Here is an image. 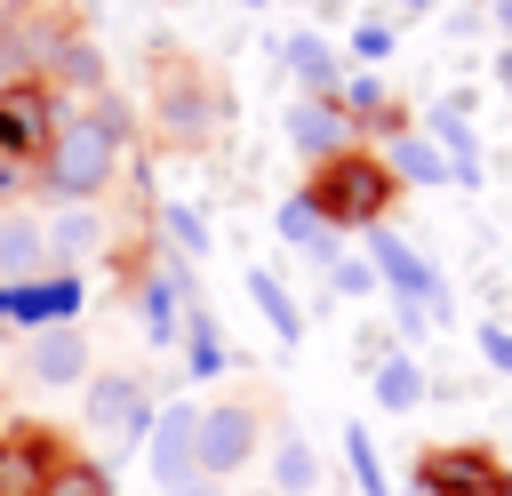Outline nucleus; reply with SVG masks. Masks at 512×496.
<instances>
[{
    "mask_svg": "<svg viewBox=\"0 0 512 496\" xmlns=\"http://www.w3.org/2000/svg\"><path fill=\"white\" fill-rule=\"evenodd\" d=\"M384 192H392V168H384V160L336 152L304 200L320 208V224H368V232H376V216H384Z\"/></svg>",
    "mask_w": 512,
    "mask_h": 496,
    "instance_id": "1",
    "label": "nucleus"
},
{
    "mask_svg": "<svg viewBox=\"0 0 512 496\" xmlns=\"http://www.w3.org/2000/svg\"><path fill=\"white\" fill-rule=\"evenodd\" d=\"M112 160H120V136L104 120H64L56 144H48V184L64 200H96L104 176H112Z\"/></svg>",
    "mask_w": 512,
    "mask_h": 496,
    "instance_id": "2",
    "label": "nucleus"
},
{
    "mask_svg": "<svg viewBox=\"0 0 512 496\" xmlns=\"http://www.w3.org/2000/svg\"><path fill=\"white\" fill-rule=\"evenodd\" d=\"M368 264L384 272V288H392L400 304L448 312V280H440V272H432V264H424V256H416V248H408L400 232H384V224H376V232H368Z\"/></svg>",
    "mask_w": 512,
    "mask_h": 496,
    "instance_id": "3",
    "label": "nucleus"
},
{
    "mask_svg": "<svg viewBox=\"0 0 512 496\" xmlns=\"http://www.w3.org/2000/svg\"><path fill=\"white\" fill-rule=\"evenodd\" d=\"M88 424H96L112 448H128V440H144V432H152V392H144L136 376L104 368V376L88 384Z\"/></svg>",
    "mask_w": 512,
    "mask_h": 496,
    "instance_id": "4",
    "label": "nucleus"
},
{
    "mask_svg": "<svg viewBox=\"0 0 512 496\" xmlns=\"http://www.w3.org/2000/svg\"><path fill=\"white\" fill-rule=\"evenodd\" d=\"M200 472V408L192 400H168L152 416V496L160 488H184Z\"/></svg>",
    "mask_w": 512,
    "mask_h": 496,
    "instance_id": "5",
    "label": "nucleus"
},
{
    "mask_svg": "<svg viewBox=\"0 0 512 496\" xmlns=\"http://www.w3.org/2000/svg\"><path fill=\"white\" fill-rule=\"evenodd\" d=\"M424 496H512V472L488 448H432L424 456Z\"/></svg>",
    "mask_w": 512,
    "mask_h": 496,
    "instance_id": "6",
    "label": "nucleus"
},
{
    "mask_svg": "<svg viewBox=\"0 0 512 496\" xmlns=\"http://www.w3.org/2000/svg\"><path fill=\"white\" fill-rule=\"evenodd\" d=\"M256 448V408L248 400H224V408H200V480H224L240 472Z\"/></svg>",
    "mask_w": 512,
    "mask_h": 496,
    "instance_id": "7",
    "label": "nucleus"
},
{
    "mask_svg": "<svg viewBox=\"0 0 512 496\" xmlns=\"http://www.w3.org/2000/svg\"><path fill=\"white\" fill-rule=\"evenodd\" d=\"M56 144V112H48V88L32 80H8L0 88V152L24 160V152H48Z\"/></svg>",
    "mask_w": 512,
    "mask_h": 496,
    "instance_id": "8",
    "label": "nucleus"
},
{
    "mask_svg": "<svg viewBox=\"0 0 512 496\" xmlns=\"http://www.w3.org/2000/svg\"><path fill=\"white\" fill-rule=\"evenodd\" d=\"M56 440L40 432V424H16V432H0V496H48V480H56Z\"/></svg>",
    "mask_w": 512,
    "mask_h": 496,
    "instance_id": "9",
    "label": "nucleus"
},
{
    "mask_svg": "<svg viewBox=\"0 0 512 496\" xmlns=\"http://www.w3.org/2000/svg\"><path fill=\"white\" fill-rule=\"evenodd\" d=\"M72 312H80V280H72V272L16 280V288H8V320H24V328H72Z\"/></svg>",
    "mask_w": 512,
    "mask_h": 496,
    "instance_id": "10",
    "label": "nucleus"
},
{
    "mask_svg": "<svg viewBox=\"0 0 512 496\" xmlns=\"http://www.w3.org/2000/svg\"><path fill=\"white\" fill-rule=\"evenodd\" d=\"M176 296L192 304V264H184V256H160V272H152V280H144V296H136V304H144V336H152V344H176Z\"/></svg>",
    "mask_w": 512,
    "mask_h": 496,
    "instance_id": "11",
    "label": "nucleus"
},
{
    "mask_svg": "<svg viewBox=\"0 0 512 496\" xmlns=\"http://www.w3.org/2000/svg\"><path fill=\"white\" fill-rule=\"evenodd\" d=\"M288 144L304 152V160H336L344 152V112L328 104V96H304V104H288Z\"/></svg>",
    "mask_w": 512,
    "mask_h": 496,
    "instance_id": "12",
    "label": "nucleus"
},
{
    "mask_svg": "<svg viewBox=\"0 0 512 496\" xmlns=\"http://www.w3.org/2000/svg\"><path fill=\"white\" fill-rule=\"evenodd\" d=\"M32 376H40V384L88 376V336H80V328H40V336H32Z\"/></svg>",
    "mask_w": 512,
    "mask_h": 496,
    "instance_id": "13",
    "label": "nucleus"
},
{
    "mask_svg": "<svg viewBox=\"0 0 512 496\" xmlns=\"http://www.w3.org/2000/svg\"><path fill=\"white\" fill-rule=\"evenodd\" d=\"M432 144H440V160H448V176L456 184H480V144H472V128H464V112H432Z\"/></svg>",
    "mask_w": 512,
    "mask_h": 496,
    "instance_id": "14",
    "label": "nucleus"
},
{
    "mask_svg": "<svg viewBox=\"0 0 512 496\" xmlns=\"http://www.w3.org/2000/svg\"><path fill=\"white\" fill-rule=\"evenodd\" d=\"M40 256H48V232H40L32 216H0V272L32 280V272H40Z\"/></svg>",
    "mask_w": 512,
    "mask_h": 496,
    "instance_id": "15",
    "label": "nucleus"
},
{
    "mask_svg": "<svg viewBox=\"0 0 512 496\" xmlns=\"http://www.w3.org/2000/svg\"><path fill=\"white\" fill-rule=\"evenodd\" d=\"M288 72L304 80V96H336V88H344V80H336V56H328L312 32H296V40H288Z\"/></svg>",
    "mask_w": 512,
    "mask_h": 496,
    "instance_id": "16",
    "label": "nucleus"
},
{
    "mask_svg": "<svg viewBox=\"0 0 512 496\" xmlns=\"http://www.w3.org/2000/svg\"><path fill=\"white\" fill-rule=\"evenodd\" d=\"M384 168H392V176H408V184H448V160L432 152V136H392Z\"/></svg>",
    "mask_w": 512,
    "mask_h": 496,
    "instance_id": "17",
    "label": "nucleus"
},
{
    "mask_svg": "<svg viewBox=\"0 0 512 496\" xmlns=\"http://www.w3.org/2000/svg\"><path fill=\"white\" fill-rule=\"evenodd\" d=\"M248 296H256V312H264V320H272V336H288V344H296V336H304V312H296V304H288V288H280V280H272V272H248Z\"/></svg>",
    "mask_w": 512,
    "mask_h": 496,
    "instance_id": "18",
    "label": "nucleus"
},
{
    "mask_svg": "<svg viewBox=\"0 0 512 496\" xmlns=\"http://www.w3.org/2000/svg\"><path fill=\"white\" fill-rule=\"evenodd\" d=\"M376 400H384V408H416V400H424V368H416L408 352L376 360Z\"/></svg>",
    "mask_w": 512,
    "mask_h": 496,
    "instance_id": "19",
    "label": "nucleus"
},
{
    "mask_svg": "<svg viewBox=\"0 0 512 496\" xmlns=\"http://www.w3.org/2000/svg\"><path fill=\"white\" fill-rule=\"evenodd\" d=\"M280 232H288L296 248H312V256H336V240H328V224L312 216V200H304V192H296V200L280 208Z\"/></svg>",
    "mask_w": 512,
    "mask_h": 496,
    "instance_id": "20",
    "label": "nucleus"
},
{
    "mask_svg": "<svg viewBox=\"0 0 512 496\" xmlns=\"http://www.w3.org/2000/svg\"><path fill=\"white\" fill-rule=\"evenodd\" d=\"M272 480H280V496H304V488L320 480V464H312V448H304L296 432L280 440V456H272Z\"/></svg>",
    "mask_w": 512,
    "mask_h": 496,
    "instance_id": "21",
    "label": "nucleus"
},
{
    "mask_svg": "<svg viewBox=\"0 0 512 496\" xmlns=\"http://www.w3.org/2000/svg\"><path fill=\"white\" fill-rule=\"evenodd\" d=\"M344 456H352V480H360V496H392V488H384V464H376V440H368V424H352V432H344Z\"/></svg>",
    "mask_w": 512,
    "mask_h": 496,
    "instance_id": "22",
    "label": "nucleus"
},
{
    "mask_svg": "<svg viewBox=\"0 0 512 496\" xmlns=\"http://www.w3.org/2000/svg\"><path fill=\"white\" fill-rule=\"evenodd\" d=\"M48 496H112V472H104V464L64 456V464H56V480H48Z\"/></svg>",
    "mask_w": 512,
    "mask_h": 496,
    "instance_id": "23",
    "label": "nucleus"
},
{
    "mask_svg": "<svg viewBox=\"0 0 512 496\" xmlns=\"http://www.w3.org/2000/svg\"><path fill=\"white\" fill-rule=\"evenodd\" d=\"M48 64L64 72V88H96V80H104V56H96L88 40H64V48L48 56Z\"/></svg>",
    "mask_w": 512,
    "mask_h": 496,
    "instance_id": "24",
    "label": "nucleus"
},
{
    "mask_svg": "<svg viewBox=\"0 0 512 496\" xmlns=\"http://www.w3.org/2000/svg\"><path fill=\"white\" fill-rule=\"evenodd\" d=\"M184 336H192V376H216V368H224V344H216V320H208L200 304H192V328H184Z\"/></svg>",
    "mask_w": 512,
    "mask_h": 496,
    "instance_id": "25",
    "label": "nucleus"
},
{
    "mask_svg": "<svg viewBox=\"0 0 512 496\" xmlns=\"http://www.w3.org/2000/svg\"><path fill=\"white\" fill-rule=\"evenodd\" d=\"M160 224H168V240H176L184 256H200V248H208V224H200L184 200H168V208H160Z\"/></svg>",
    "mask_w": 512,
    "mask_h": 496,
    "instance_id": "26",
    "label": "nucleus"
},
{
    "mask_svg": "<svg viewBox=\"0 0 512 496\" xmlns=\"http://www.w3.org/2000/svg\"><path fill=\"white\" fill-rule=\"evenodd\" d=\"M48 240H56V248H64V256H80V248H96V216H88V208H64V216H56V232H48Z\"/></svg>",
    "mask_w": 512,
    "mask_h": 496,
    "instance_id": "27",
    "label": "nucleus"
},
{
    "mask_svg": "<svg viewBox=\"0 0 512 496\" xmlns=\"http://www.w3.org/2000/svg\"><path fill=\"white\" fill-rule=\"evenodd\" d=\"M328 272H336V288H344V296H368V288H376V264H352V256H336Z\"/></svg>",
    "mask_w": 512,
    "mask_h": 496,
    "instance_id": "28",
    "label": "nucleus"
},
{
    "mask_svg": "<svg viewBox=\"0 0 512 496\" xmlns=\"http://www.w3.org/2000/svg\"><path fill=\"white\" fill-rule=\"evenodd\" d=\"M352 48H360V56H392V24H360Z\"/></svg>",
    "mask_w": 512,
    "mask_h": 496,
    "instance_id": "29",
    "label": "nucleus"
},
{
    "mask_svg": "<svg viewBox=\"0 0 512 496\" xmlns=\"http://www.w3.org/2000/svg\"><path fill=\"white\" fill-rule=\"evenodd\" d=\"M480 352H488L496 368H512V328H496V320H488V328H480Z\"/></svg>",
    "mask_w": 512,
    "mask_h": 496,
    "instance_id": "30",
    "label": "nucleus"
},
{
    "mask_svg": "<svg viewBox=\"0 0 512 496\" xmlns=\"http://www.w3.org/2000/svg\"><path fill=\"white\" fill-rule=\"evenodd\" d=\"M376 96H384L376 80H344V104H352V112H376Z\"/></svg>",
    "mask_w": 512,
    "mask_h": 496,
    "instance_id": "31",
    "label": "nucleus"
},
{
    "mask_svg": "<svg viewBox=\"0 0 512 496\" xmlns=\"http://www.w3.org/2000/svg\"><path fill=\"white\" fill-rule=\"evenodd\" d=\"M160 496H216V480H184V488H160Z\"/></svg>",
    "mask_w": 512,
    "mask_h": 496,
    "instance_id": "32",
    "label": "nucleus"
},
{
    "mask_svg": "<svg viewBox=\"0 0 512 496\" xmlns=\"http://www.w3.org/2000/svg\"><path fill=\"white\" fill-rule=\"evenodd\" d=\"M496 80H504V88H512V56H504V64H496Z\"/></svg>",
    "mask_w": 512,
    "mask_h": 496,
    "instance_id": "33",
    "label": "nucleus"
},
{
    "mask_svg": "<svg viewBox=\"0 0 512 496\" xmlns=\"http://www.w3.org/2000/svg\"><path fill=\"white\" fill-rule=\"evenodd\" d=\"M0 320H8V288H0Z\"/></svg>",
    "mask_w": 512,
    "mask_h": 496,
    "instance_id": "34",
    "label": "nucleus"
},
{
    "mask_svg": "<svg viewBox=\"0 0 512 496\" xmlns=\"http://www.w3.org/2000/svg\"><path fill=\"white\" fill-rule=\"evenodd\" d=\"M400 8H424V0H400Z\"/></svg>",
    "mask_w": 512,
    "mask_h": 496,
    "instance_id": "35",
    "label": "nucleus"
}]
</instances>
